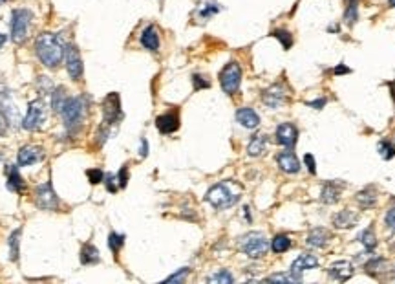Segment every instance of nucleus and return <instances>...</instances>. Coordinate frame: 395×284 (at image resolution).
<instances>
[{
	"mask_svg": "<svg viewBox=\"0 0 395 284\" xmlns=\"http://www.w3.org/2000/svg\"><path fill=\"white\" fill-rule=\"evenodd\" d=\"M192 81H194V88L196 90H200V88H209L211 85H209V81H205L202 76H194L192 77Z\"/></svg>",
	"mask_w": 395,
	"mask_h": 284,
	"instance_id": "42",
	"label": "nucleus"
},
{
	"mask_svg": "<svg viewBox=\"0 0 395 284\" xmlns=\"http://www.w3.org/2000/svg\"><path fill=\"white\" fill-rule=\"evenodd\" d=\"M317 264H319V260H317V257H315V255L304 253V255H300L299 259L293 260V264H291V269H293V271H297V273H302V271H306V269L315 268Z\"/></svg>",
	"mask_w": 395,
	"mask_h": 284,
	"instance_id": "21",
	"label": "nucleus"
},
{
	"mask_svg": "<svg viewBox=\"0 0 395 284\" xmlns=\"http://www.w3.org/2000/svg\"><path fill=\"white\" fill-rule=\"evenodd\" d=\"M205 200L216 209H227L240 200V191L234 189L233 183H216L207 191Z\"/></svg>",
	"mask_w": 395,
	"mask_h": 284,
	"instance_id": "2",
	"label": "nucleus"
},
{
	"mask_svg": "<svg viewBox=\"0 0 395 284\" xmlns=\"http://www.w3.org/2000/svg\"><path fill=\"white\" fill-rule=\"evenodd\" d=\"M324 105H326V99H317V101L308 103V107H313V108H322Z\"/></svg>",
	"mask_w": 395,
	"mask_h": 284,
	"instance_id": "47",
	"label": "nucleus"
},
{
	"mask_svg": "<svg viewBox=\"0 0 395 284\" xmlns=\"http://www.w3.org/2000/svg\"><path fill=\"white\" fill-rule=\"evenodd\" d=\"M8 189L13 191V193H22L24 191V180H22L21 173L15 165H10L8 167Z\"/></svg>",
	"mask_w": 395,
	"mask_h": 284,
	"instance_id": "19",
	"label": "nucleus"
},
{
	"mask_svg": "<svg viewBox=\"0 0 395 284\" xmlns=\"http://www.w3.org/2000/svg\"><path fill=\"white\" fill-rule=\"evenodd\" d=\"M360 242L364 244L368 249H373L377 246V239H375V235L371 229H364L362 233H360Z\"/></svg>",
	"mask_w": 395,
	"mask_h": 284,
	"instance_id": "36",
	"label": "nucleus"
},
{
	"mask_svg": "<svg viewBox=\"0 0 395 284\" xmlns=\"http://www.w3.org/2000/svg\"><path fill=\"white\" fill-rule=\"evenodd\" d=\"M123 244H125V237H123V235L110 233V237H108V246H110V249L114 253H117V251L121 249Z\"/></svg>",
	"mask_w": 395,
	"mask_h": 284,
	"instance_id": "38",
	"label": "nucleus"
},
{
	"mask_svg": "<svg viewBox=\"0 0 395 284\" xmlns=\"http://www.w3.org/2000/svg\"><path fill=\"white\" fill-rule=\"evenodd\" d=\"M357 10H359V0H350L348 2V8H346L344 13V21L348 24H353L357 21Z\"/></svg>",
	"mask_w": 395,
	"mask_h": 284,
	"instance_id": "34",
	"label": "nucleus"
},
{
	"mask_svg": "<svg viewBox=\"0 0 395 284\" xmlns=\"http://www.w3.org/2000/svg\"><path fill=\"white\" fill-rule=\"evenodd\" d=\"M339 194H340V191L337 189V185L335 183H331V182H328L322 187V193H320V200L324 203H335L337 200H339Z\"/></svg>",
	"mask_w": 395,
	"mask_h": 284,
	"instance_id": "27",
	"label": "nucleus"
},
{
	"mask_svg": "<svg viewBox=\"0 0 395 284\" xmlns=\"http://www.w3.org/2000/svg\"><path fill=\"white\" fill-rule=\"evenodd\" d=\"M236 119H238V123H242L245 128H256L260 125L258 114H256L253 108H247V107L240 108V110L236 112Z\"/></svg>",
	"mask_w": 395,
	"mask_h": 284,
	"instance_id": "18",
	"label": "nucleus"
},
{
	"mask_svg": "<svg viewBox=\"0 0 395 284\" xmlns=\"http://www.w3.org/2000/svg\"><path fill=\"white\" fill-rule=\"evenodd\" d=\"M276 162H278L280 169H282L284 173H289V174L299 173L300 163H299V160H297V156H294L291 151H284V153H280L278 156H276Z\"/></svg>",
	"mask_w": 395,
	"mask_h": 284,
	"instance_id": "16",
	"label": "nucleus"
},
{
	"mask_svg": "<svg viewBox=\"0 0 395 284\" xmlns=\"http://www.w3.org/2000/svg\"><path fill=\"white\" fill-rule=\"evenodd\" d=\"M0 116L6 121V125H15V123H19V110H17L15 103L11 101L8 92L0 94Z\"/></svg>",
	"mask_w": 395,
	"mask_h": 284,
	"instance_id": "11",
	"label": "nucleus"
},
{
	"mask_svg": "<svg viewBox=\"0 0 395 284\" xmlns=\"http://www.w3.org/2000/svg\"><path fill=\"white\" fill-rule=\"evenodd\" d=\"M222 10L220 8L218 2H213V0H209V2H203V4L198 6L196 10V17L200 19V21H209L213 15H216L218 11Z\"/></svg>",
	"mask_w": 395,
	"mask_h": 284,
	"instance_id": "22",
	"label": "nucleus"
},
{
	"mask_svg": "<svg viewBox=\"0 0 395 284\" xmlns=\"http://www.w3.org/2000/svg\"><path fill=\"white\" fill-rule=\"evenodd\" d=\"M117 180H119V185H121V187H127L128 178H127V169H125V167L121 169V173H119V176H117Z\"/></svg>",
	"mask_w": 395,
	"mask_h": 284,
	"instance_id": "45",
	"label": "nucleus"
},
{
	"mask_svg": "<svg viewBox=\"0 0 395 284\" xmlns=\"http://www.w3.org/2000/svg\"><path fill=\"white\" fill-rule=\"evenodd\" d=\"M66 70H68L71 79H75V81L81 79L82 61H81V55H79V50L73 44L66 46Z\"/></svg>",
	"mask_w": 395,
	"mask_h": 284,
	"instance_id": "10",
	"label": "nucleus"
},
{
	"mask_svg": "<svg viewBox=\"0 0 395 284\" xmlns=\"http://www.w3.org/2000/svg\"><path fill=\"white\" fill-rule=\"evenodd\" d=\"M267 280H271V282H300L302 280V277H300V273H297V271H289V273H276V275H271V277H267Z\"/></svg>",
	"mask_w": 395,
	"mask_h": 284,
	"instance_id": "28",
	"label": "nucleus"
},
{
	"mask_svg": "<svg viewBox=\"0 0 395 284\" xmlns=\"http://www.w3.org/2000/svg\"><path fill=\"white\" fill-rule=\"evenodd\" d=\"M209 282H216V284H231L233 282V275L229 273L227 269H220V271H216V273H213L211 277H209Z\"/></svg>",
	"mask_w": 395,
	"mask_h": 284,
	"instance_id": "32",
	"label": "nucleus"
},
{
	"mask_svg": "<svg viewBox=\"0 0 395 284\" xmlns=\"http://www.w3.org/2000/svg\"><path fill=\"white\" fill-rule=\"evenodd\" d=\"M4 42H6V35H2V33H0V48L4 46Z\"/></svg>",
	"mask_w": 395,
	"mask_h": 284,
	"instance_id": "49",
	"label": "nucleus"
},
{
	"mask_svg": "<svg viewBox=\"0 0 395 284\" xmlns=\"http://www.w3.org/2000/svg\"><path fill=\"white\" fill-rule=\"evenodd\" d=\"M263 103L267 105V107L271 108H278L282 107L285 103V92L284 88L280 87V85H273L271 88H267V90L263 92Z\"/></svg>",
	"mask_w": 395,
	"mask_h": 284,
	"instance_id": "14",
	"label": "nucleus"
},
{
	"mask_svg": "<svg viewBox=\"0 0 395 284\" xmlns=\"http://www.w3.org/2000/svg\"><path fill=\"white\" fill-rule=\"evenodd\" d=\"M265 147H267V137L263 134H254L247 145V154L249 156H260L265 151Z\"/></svg>",
	"mask_w": 395,
	"mask_h": 284,
	"instance_id": "23",
	"label": "nucleus"
},
{
	"mask_svg": "<svg viewBox=\"0 0 395 284\" xmlns=\"http://www.w3.org/2000/svg\"><path fill=\"white\" fill-rule=\"evenodd\" d=\"M46 119V108H44V101L42 99H35V101L30 103L28 107V114L22 119V127L26 130H35L44 123Z\"/></svg>",
	"mask_w": 395,
	"mask_h": 284,
	"instance_id": "7",
	"label": "nucleus"
},
{
	"mask_svg": "<svg viewBox=\"0 0 395 284\" xmlns=\"http://www.w3.org/2000/svg\"><path fill=\"white\" fill-rule=\"evenodd\" d=\"M86 174H88V180H90V183H99V182H103V171L101 169H90V171H86Z\"/></svg>",
	"mask_w": 395,
	"mask_h": 284,
	"instance_id": "39",
	"label": "nucleus"
},
{
	"mask_svg": "<svg viewBox=\"0 0 395 284\" xmlns=\"http://www.w3.org/2000/svg\"><path fill=\"white\" fill-rule=\"evenodd\" d=\"M103 114H105V127H110L116 121L121 119V105H119V96L117 94H110L103 103Z\"/></svg>",
	"mask_w": 395,
	"mask_h": 284,
	"instance_id": "9",
	"label": "nucleus"
},
{
	"mask_svg": "<svg viewBox=\"0 0 395 284\" xmlns=\"http://www.w3.org/2000/svg\"><path fill=\"white\" fill-rule=\"evenodd\" d=\"M297 137H299V130H297V127L294 125H291V123H282V125H278V128H276V141L280 143V145H284V147L291 149L297 143Z\"/></svg>",
	"mask_w": 395,
	"mask_h": 284,
	"instance_id": "12",
	"label": "nucleus"
},
{
	"mask_svg": "<svg viewBox=\"0 0 395 284\" xmlns=\"http://www.w3.org/2000/svg\"><path fill=\"white\" fill-rule=\"evenodd\" d=\"M44 158L41 147H35V145H26L19 151V163L22 167H28V165H35Z\"/></svg>",
	"mask_w": 395,
	"mask_h": 284,
	"instance_id": "13",
	"label": "nucleus"
},
{
	"mask_svg": "<svg viewBox=\"0 0 395 284\" xmlns=\"http://www.w3.org/2000/svg\"><path fill=\"white\" fill-rule=\"evenodd\" d=\"M64 46L59 41V37L53 33H41L35 41V51L37 57L46 68H55L64 57Z\"/></svg>",
	"mask_w": 395,
	"mask_h": 284,
	"instance_id": "1",
	"label": "nucleus"
},
{
	"mask_svg": "<svg viewBox=\"0 0 395 284\" xmlns=\"http://www.w3.org/2000/svg\"><path fill=\"white\" fill-rule=\"evenodd\" d=\"M68 99V96L64 94V88L59 87L57 90H53V96H51V107H53V110L61 112L62 105H64V101Z\"/></svg>",
	"mask_w": 395,
	"mask_h": 284,
	"instance_id": "31",
	"label": "nucleus"
},
{
	"mask_svg": "<svg viewBox=\"0 0 395 284\" xmlns=\"http://www.w3.org/2000/svg\"><path fill=\"white\" fill-rule=\"evenodd\" d=\"M351 273H353V266H351V262H348V260H339V262H335L329 266V275L337 280L350 279Z\"/></svg>",
	"mask_w": 395,
	"mask_h": 284,
	"instance_id": "17",
	"label": "nucleus"
},
{
	"mask_svg": "<svg viewBox=\"0 0 395 284\" xmlns=\"http://www.w3.org/2000/svg\"><path fill=\"white\" fill-rule=\"evenodd\" d=\"M141 44L150 51H157L159 48V35H157V31L154 26H148L145 28V31L141 33Z\"/></svg>",
	"mask_w": 395,
	"mask_h": 284,
	"instance_id": "20",
	"label": "nucleus"
},
{
	"mask_svg": "<svg viewBox=\"0 0 395 284\" xmlns=\"http://www.w3.org/2000/svg\"><path fill=\"white\" fill-rule=\"evenodd\" d=\"M21 229H15L10 237V259L19 260V242H21Z\"/></svg>",
	"mask_w": 395,
	"mask_h": 284,
	"instance_id": "30",
	"label": "nucleus"
},
{
	"mask_svg": "<svg viewBox=\"0 0 395 284\" xmlns=\"http://www.w3.org/2000/svg\"><path fill=\"white\" fill-rule=\"evenodd\" d=\"M2 2H6V0H0V4H2Z\"/></svg>",
	"mask_w": 395,
	"mask_h": 284,
	"instance_id": "51",
	"label": "nucleus"
},
{
	"mask_svg": "<svg viewBox=\"0 0 395 284\" xmlns=\"http://www.w3.org/2000/svg\"><path fill=\"white\" fill-rule=\"evenodd\" d=\"M355 220H357V217L353 215V211H350V209H344V211H340L339 215H335V226L337 228H351L355 224Z\"/></svg>",
	"mask_w": 395,
	"mask_h": 284,
	"instance_id": "26",
	"label": "nucleus"
},
{
	"mask_svg": "<svg viewBox=\"0 0 395 284\" xmlns=\"http://www.w3.org/2000/svg\"><path fill=\"white\" fill-rule=\"evenodd\" d=\"M386 224L390 226V229H393L395 231V207L390 209V211L386 213Z\"/></svg>",
	"mask_w": 395,
	"mask_h": 284,
	"instance_id": "44",
	"label": "nucleus"
},
{
	"mask_svg": "<svg viewBox=\"0 0 395 284\" xmlns=\"http://www.w3.org/2000/svg\"><path fill=\"white\" fill-rule=\"evenodd\" d=\"M139 154H141L143 158H145V156L148 154V141L145 139V137L141 139V149H139Z\"/></svg>",
	"mask_w": 395,
	"mask_h": 284,
	"instance_id": "46",
	"label": "nucleus"
},
{
	"mask_svg": "<svg viewBox=\"0 0 395 284\" xmlns=\"http://www.w3.org/2000/svg\"><path fill=\"white\" fill-rule=\"evenodd\" d=\"M187 275H188V268H181L179 271H177V273L170 275V277H168L165 282H183V279H185Z\"/></svg>",
	"mask_w": 395,
	"mask_h": 284,
	"instance_id": "40",
	"label": "nucleus"
},
{
	"mask_svg": "<svg viewBox=\"0 0 395 284\" xmlns=\"http://www.w3.org/2000/svg\"><path fill=\"white\" fill-rule=\"evenodd\" d=\"M273 37H276L278 41H282V44H284L285 50H289L291 48V44H293V37H291V33L285 30H276L273 31Z\"/></svg>",
	"mask_w": 395,
	"mask_h": 284,
	"instance_id": "37",
	"label": "nucleus"
},
{
	"mask_svg": "<svg viewBox=\"0 0 395 284\" xmlns=\"http://www.w3.org/2000/svg\"><path fill=\"white\" fill-rule=\"evenodd\" d=\"M81 262L82 264H97L99 262V249L91 244H84L81 249Z\"/></svg>",
	"mask_w": 395,
	"mask_h": 284,
	"instance_id": "25",
	"label": "nucleus"
},
{
	"mask_svg": "<svg viewBox=\"0 0 395 284\" xmlns=\"http://www.w3.org/2000/svg\"><path fill=\"white\" fill-rule=\"evenodd\" d=\"M156 127L161 134H172L179 127V117L177 114H163L156 119Z\"/></svg>",
	"mask_w": 395,
	"mask_h": 284,
	"instance_id": "15",
	"label": "nucleus"
},
{
	"mask_svg": "<svg viewBox=\"0 0 395 284\" xmlns=\"http://www.w3.org/2000/svg\"><path fill=\"white\" fill-rule=\"evenodd\" d=\"M271 248H273L274 253H284L291 248V240H289L287 235H278V237H274L273 242H271Z\"/></svg>",
	"mask_w": 395,
	"mask_h": 284,
	"instance_id": "29",
	"label": "nucleus"
},
{
	"mask_svg": "<svg viewBox=\"0 0 395 284\" xmlns=\"http://www.w3.org/2000/svg\"><path fill=\"white\" fill-rule=\"evenodd\" d=\"M328 240H329L328 231L322 228H317L308 235V240H306V242H308V246H313V248H322V246L328 244Z\"/></svg>",
	"mask_w": 395,
	"mask_h": 284,
	"instance_id": "24",
	"label": "nucleus"
},
{
	"mask_svg": "<svg viewBox=\"0 0 395 284\" xmlns=\"http://www.w3.org/2000/svg\"><path fill=\"white\" fill-rule=\"evenodd\" d=\"M379 153L384 160H391L395 156V145L390 141H380L379 143Z\"/></svg>",
	"mask_w": 395,
	"mask_h": 284,
	"instance_id": "35",
	"label": "nucleus"
},
{
	"mask_svg": "<svg viewBox=\"0 0 395 284\" xmlns=\"http://www.w3.org/2000/svg\"><path fill=\"white\" fill-rule=\"evenodd\" d=\"M59 114L62 116V121L68 128L77 127L82 119V114H84V99L82 97H68Z\"/></svg>",
	"mask_w": 395,
	"mask_h": 284,
	"instance_id": "5",
	"label": "nucleus"
},
{
	"mask_svg": "<svg viewBox=\"0 0 395 284\" xmlns=\"http://www.w3.org/2000/svg\"><path fill=\"white\" fill-rule=\"evenodd\" d=\"M35 203L41 209H48V211H53L59 205V200H57V194L51 187L50 182L42 183V185H37L35 189Z\"/></svg>",
	"mask_w": 395,
	"mask_h": 284,
	"instance_id": "8",
	"label": "nucleus"
},
{
	"mask_svg": "<svg viewBox=\"0 0 395 284\" xmlns=\"http://www.w3.org/2000/svg\"><path fill=\"white\" fill-rule=\"evenodd\" d=\"M390 4H391V6H395V0H390Z\"/></svg>",
	"mask_w": 395,
	"mask_h": 284,
	"instance_id": "50",
	"label": "nucleus"
},
{
	"mask_svg": "<svg viewBox=\"0 0 395 284\" xmlns=\"http://www.w3.org/2000/svg\"><path fill=\"white\" fill-rule=\"evenodd\" d=\"M240 251L251 257V259H260L263 255L267 253L269 249V242L265 239V235L260 233V231H251V233L243 235L238 242Z\"/></svg>",
	"mask_w": 395,
	"mask_h": 284,
	"instance_id": "3",
	"label": "nucleus"
},
{
	"mask_svg": "<svg viewBox=\"0 0 395 284\" xmlns=\"http://www.w3.org/2000/svg\"><path fill=\"white\" fill-rule=\"evenodd\" d=\"M116 180H117V178L114 176V174H108V176H107V189L110 191V193H116V191H117V185L114 183Z\"/></svg>",
	"mask_w": 395,
	"mask_h": 284,
	"instance_id": "43",
	"label": "nucleus"
},
{
	"mask_svg": "<svg viewBox=\"0 0 395 284\" xmlns=\"http://www.w3.org/2000/svg\"><path fill=\"white\" fill-rule=\"evenodd\" d=\"M242 81V68L238 62H229L220 74V85H222L225 94H234L240 88Z\"/></svg>",
	"mask_w": 395,
	"mask_h": 284,
	"instance_id": "6",
	"label": "nucleus"
},
{
	"mask_svg": "<svg viewBox=\"0 0 395 284\" xmlns=\"http://www.w3.org/2000/svg\"><path fill=\"white\" fill-rule=\"evenodd\" d=\"M31 19H33V15L30 10L11 11V39H13V42L21 44L26 41V37L30 33Z\"/></svg>",
	"mask_w": 395,
	"mask_h": 284,
	"instance_id": "4",
	"label": "nucleus"
},
{
	"mask_svg": "<svg viewBox=\"0 0 395 284\" xmlns=\"http://www.w3.org/2000/svg\"><path fill=\"white\" fill-rule=\"evenodd\" d=\"M375 193L371 191V189H366V191H360L359 194H357V202L362 205V207H371L375 203Z\"/></svg>",
	"mask_w": 395,
	"mask_h": 284,
	"instance_id": "33",
	"label": "nucleus"
},
{
	"mask_svg": "<svg viewBox=\"0 0 395 284\" xmlns=\"http://www.w3.org/2000/svg\"><path fill=\"white\" fill-rule=\"evenodd\" d=\"M304 162H306V165H308V171L311 174H317V167H315V158H313V154H306L304 156Z\"/></svg>",
	"mask_w": 395,
	"mask_h": 284,
	"instance_id": "41",
	"label": "nucleus"
},
{
	"mask_svg": "<svg viewBox=\"0 0 395 284\" xmlns=\"http://www.w3.org/2000/svg\"><path fill=\"white\" fill-rule=\"evenodd\" d=\"M342 74H350V68H346V66H337V68H335V76H342Z\"/></svg>",
	"mask_w": 395,
	"mask_h": 284,
	"instance_id": "48",
	"label": "nucleus"
}]
</instances>
